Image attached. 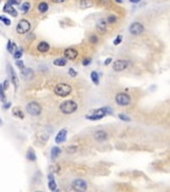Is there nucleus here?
I'll use <instances>...</instances> for the list:
<instances>
[{"label":"nucleus","mask_w":170,"mask_h":192,"mask_svg":"<svg viewBox=\"0 0 170 192\" xmlns=\"http://www.w3.org/2000/svg\"><path fill=\"white\" fill-rule=\"evenodd\" d=\"M94 139L98 141V142H103V141H106L107 139H108V133L106 132V131H97L95 133H94Z\"/></svg>","instance_id":"nucleus-15"},{"label":"nucleus","mask_w":170,"mask_h":192,"mask_svg":"<svg viewBox=\"0 0 170 192\" xmlns=\"http://www.w3.org/2000/svg\"><path fill=\"white\" fill-rule=\"evenodd\" d=\"M66 64H67V59H66V58H57V59L53 60V65L59 66V67L66 66Z\"/></svg>","instance_id":"nucleus-19"},{"label":"nucleus","mask_w":170,"mask_h":192,"mask_svg":"<svg viewBox=\"0 0 170 192\" xmlns=\"http://www.w3.org/2000/svg\"><path fill=\"white\" fill-rule=\"evenodd\" d=\"M88 40H90V43L93 44V46H95V44H98L99 42V36L97 34H91V35L88 36Z\"/></svg>","instance_id":"nucleus-29"},{"label":"nucleus","mask_w":170,"mask_h":192,"mask_svg":"<svg viewBox=\"0 0 170 192\" xmlns=\"http://www.w3.org/2000/svg\"><path fill=\"white\" fill-rule=\"evenodd\" d=\"M68 74H69L72 78H76V76H77V72H76L74 68H69V69H68Z\"/></svg>","instance_id":"nucleus-35"},{"label":"nucleus","mask_w":170,"mask_h":192,"mask_svg":"<svg viewBox=\"0 0 170 192\" xmlns=\"http://www.w3.org/2000/svg\"><path fill=\"white\" fill-rule=\"evenodd\" d=\"M31 30V23L27 20H21L16 26V32L18 34H25Z\"/></svg>","instance_id":"nucleus-6"},{"label":"nucleus","mask_w":170,"mask_h":192,"mask_svg":"<svg viewBox=\"0 0 170 192\" xmlns=\"http://www.w3.org/2000/svg\"><path fill=\"white\" fill-rule=\"evenodd\" d=\"M31 8V4L30 2H23V5L21 6V11L23 14H27L28 11Z\"/></svg>","instance_id":"nucleus-25"},{"label":"nucleus","mask_w":170,"mask_h":192,"mask_svg":"<svg viewBox=\"0 0 170 192\" xmlns=\"http://www.w3.org/2000/svg\"><path fill=\"white\" fill-rule=\"evenodd\" d=\"M118 117L121 120H125V122H130V118H129L128 116H126V115H124V114H119Z\"/></svg>","instance_id":"nucleus-36"},{"label":"nucleus","mask_w":170,"mask_h":192,"mask_svg":"<svg viewBox=\"0 0 170 192\" xmlns=\"http://www.w3.org/2000/svg\"><path fill=\"white\" fill-rule=\"evenodd\" d=\"M106 21H107L108 24H116L117 21H118V17H117L116 15H110L106 18Z\"/></svg>","instance_id":"nucleus-28"},{"label":"nucleus","mask_w":170,"mask_h":192,"mask_svg":"<svg viewBox=\"0 0 170 192\" xmlns=\"http://www.w3.org/2000/svg\"><path fill=\"white\" fill-rule=\"evenodd\" d=\"M7 72H8V74H9V78H10L11 83L15 85V89H17V87H18V78H17L15 71H14V68H13V66H11L10 64H8V65H7Z\"/></svg>","instance_id":"nucleus-12"},{"label":"nucleus","mask_w":170,"mask_h":192,"mask_svg":"<svg viewBox=\"0 0 170 192\" xmlns=\"http://www.w3.org/2000/svg\"><path fill=\"white\" fill-rule=\"evenodd\" d=\"M53 4H62V2H65L66 0H51Z\"/></svg>","instance_id":"nucleus-44"},{"label":"nucleus","mask_w":170,"mask_h":192,"mask_svg":"<svg viewBox=\"0 0 170 192\" xmlns=\"http://www.w3.org/2000/svg\"><path fill=\"white\" fill-rule=\"evenodd\" d=\"M64 56L68 60H75L78 57V51L75 48H67L64 51Z\"/></svg>","instance_id":"nucleus-10"},{"label":"nucleus","mask_w":170,"mask_h":192,"mask_svg":"<svg viewBox=\"0 0 170 192\" xmlns=\"http://www.w3.org/2000/svg\"><path fill=\"white\" fill-rule=\"evenodd\" d=\"M0 21L2 22V23H5L6 25H10L11 24V22H10V20H9V18H7V17H6V16H4V15H1L0 16Z\"/></svg>","instance_id":"nucleus-34"},{"label":"nucleus","mask_w":170,"mask_h":192,"mask_svg":"<svg viewBox=\"0 0 170 192\" xmlns=\"http://www.w3.org/2000/svg\"><path fill=\"white\" fill-rule=\"evenodd\" d=\"M116 2H117V4H121V2H123V0H116Z\"/></svg>","instance_id":"nucleus-46"},{"label":"nucleus","mask_w":170,"mask_h":192,"mask_svg":"<svg viewBox=\"0 0 170 192\" xmlns=\"http://www.w3.org/2000/svg\"><path fill=\"white\" fill-rule=\"evenodd\" d=\"M121 41H123V35H118L117 36V39L113 41V44H115V46H118Z\"/></svg>","instance_id":"nucleus-38"},{"label":"nucleus","mask_w":170,"mask_h":192,"mask_svg":"<svg viewBox=\"0 0 170 192\" xmlns=\"http://www.w3.org/2000/svg\"><path fill=\"white\" fill-rule=\"evenodd\" d=\"M8 82H9V81H8V80H5V81H4V83H2V88H4V90H7V89H8Z\"/></svg>","instance_id":"nucleus-41"},{"label":"nucleus","mask_w":170,"mask_h":192,"mask_svg":"<svg viewBox=\"0 0 170 192\" xmlns=\"http://www.w3.org/2000/svg\"><path fill=\"white\" fill-rule=\"evenodd\" d=\"M13 115L14 116H16V117H18V118H21V120H23L24 118V113L19 108H14L13 109Z\"/></svg>","instance_id":"nucleus-26"},{"label":"nucleus","mask_w":170,"mask_h":192,"mask_svg":"<svg viewBox=\"0 0 170 192\" xmlns=\"http://www.w3.org/2000/svg\"><path fill=\"white\" fill-rule=\"evenodd\" d=\"M32 69L31 68H26V67H24V68H22V72H21V74H22V76L24 78H28L30 76H32Z\"/></svg>","instance_id":"nucleus-23"},{"label":"nucleus","mask_w":170,"mask_h":192,"mask_svg":"<svg viewBox=\"0 0 170 192\" xmlns=\"http://www.w3.org/2000/svg\"><path fill=\"white\" fill-rule=\"evenodd\" d=\"M36 50L41 53H46L50 50V44L46 41H40L36 44Z\"/></svg>","instance_id":"nucleus-14"},{"label":"nucleus","mask_w":170,"mask_h":192,"mask_svg":"<svg viewBox=\"0 0 170 192\" xmlns=\"http://www.w3.org/2000/svg\"><path fill=\"white\" fill-rule=\"evenodd\" d=\"M36 9L39 11V14H46V11H49V5L46 4V1H41V2H39Z\"/></svg>","instance_id":"nucleus-16"},{"label":"nucleus","mask_w":170,"mask_h":192,"mask_svg":"<svg viewBox=\"0 0 170 192\" xmlns=\"http://www.w3.org/2000/svg\"><path fill=\"white\" fill-rule=\"evenodd\" d=\"M130 2H133V4H137V2H139L141 0H129Z\"/></svg>","instance_id":"nucleus-45"},{"label":"nucleus","mask_w":170,"mask_h":192,"mask_svg":"<svg viewBox=\"0 0 170 192\" xmlns=\"http://www.w3.org/2000/svg\"><path fill=\"white\" fill-rule=\"evenodd\" d=\"M48 178H49V189L51 190V191H56L57 190V184L55 180H53V175L52 174H49L48 175Z\"/></svg>","instance_id":"nucleus-18"},{"label":"nucleus","mask_w":170,"mask_h":192,"mask_svg":"<svg viewBox=\"0 0 170 192\" xmlns=\"http://www.w3.org/2000/svg\"><path fill=\"white\" fill-rule=\"evenodd\" d=\"M97 2H98V5L100 6H109L111 4V0H97Z\"/></svg>","instance_id":"nucleus-33"},{"label":"nucleus","mask_w":170,"mask_h":192,"mask_svg":"<svg viewBox=\"0 0 170 192\" xmlns=\"http://www.w3.org/2000/svg\"><path fill=\"white\" fill-rule=\"evenodd\" d=\"M7 4H9V5H19L21 4V0H8V2Z\"/></svg>","instance_id":"nucleus-39"},{"label":"nucleus","mask_w":170,"mask_h":192,"mask_svg":"<svg viewBox=\"0 0 170 192\" xmlns=\"http://www.w3.org/2000/svg\"><path fill=\"white\" fill-rule=\"evenodd\" d=\"M115 101L118 106H121V107H125V106H128L132 101V99L127 93L125 92H119V93L116 94L115 97Z\"/></svg>","instance_id":"nucleus-5"},{"label":"nucleus","mask_w":170,"mask_h":192,"mask_svg":"<svg viewBox=\"0 0 170 192\" xmlns=\"http://www.w3.org/2000/svg\"><path fill=\"white\" fill-rule=\"evenodd\" d=\"M26 158H27V160H30V161H35V159H36L35 152H34V150H33L32 148H30V149L27 150Z\"/></svg>","instance_id":"nucleus-22"},{"label":"nucleus","mask_w":170,"mask_h":192,"mask_svg":"<svg viewBox=\"0 0 170 192\" xmlns=\"http://www.w3.org/2000/svg\"><path fill=\"white\" fill-rule=\"evenodd\" d=\"M130 65V62L129 60H123V59H119V60H116L112 65V69L115 72H123L126 68Z\"/></svg>","instance_id":"nucleus-8"},{"label":"nucleus","mask_w":170,"mask_h":192,"mask_svg":"<svg viewBox=\"0 0 170 192\" xmlns=\"http://www.w3.org/2000/svg\"><path fill=\"white\" fill-rule=\"evenodd\" d=\"M109 114H112L111 108H109V107H101V108L95 109V110H93L92 113L86 115V118L90 120H98L103 118L104 116H107Z\"/></svg>","instance_id":"nucleus-1"},{"label":"nucleus","mask_w":170,"mask_h":192,"mask_svg":"<svg viewBox=\"0 0 170 192\" xmlns=\"http://www.w3.org/2000/svg\"><path fill=\"white\" fill-rule=\"evenodd\" d=\"M92 6H93L92 0H81V2H79V7L82 9H86V8H90Z\"/></svg>","instance_id":"nucleus-21"},{"label":"nucleus","mask_w":170,"mask_h":192,"mask_svg":"<svg viewBox=\"0 0 170 192\" xmlns=\"http://www.w3.org/2000/svg\"><path fill=\"white\" fill-rule=\"evenodd\" d=\"M26 113L31 116H40L42 113L41 105L36 101H31L26 105Z\"/></svg>","instance_id":"nucleus-4"},{"label":"nucleus","mask_w":170,"mask_h":192,"mask_svg":"<svg viewBox=\"0 0 170 192\" xmlns=\"http://www.w3.org/2000/svg\"><path fill=\"white\" fill-rule=\"evenodd\" d=\"M67 134L68 132L66 129H62V130H60L58 133H57V136L56 139H55V141H56L57 145H60V143H64L65 141H66V139H67Z\"/></svg>","instance_id":"nucleus-13"},{"label":"nucleus","mask_w":170,"mask_h":192,"mask_svg":"<svg viewBox=\"0 0 170 192\" xmlns=\"http://www.w3.org/2000/svg\"><path fill=\"white\" fill-rule=\"evenodd\" d=\"M16 66H17L18 68H21V69L25 67V66H24V62H23V60H19V59H17V60H16Z\"/></svg>","instance_id":"nucleus-37"},{"label":"nucleus","mask_w":170,"mask_h":192,"mask_svg":"<svg viewBox=\"0 0 170 192\" xmlns=\"http://www.w3.org/2000/svg\"><path fill=\"white\" fill-rule=\"evenodd\" d=\"M61 154V149L59 147H53L51 149V159L55 160L57 157H59V155Z\"/></svg>","instance_id":"nucleus-20"},{"label":"nucleus","mask_w":170,"mask_h":192,"mask_svg":"<svg viewBox=\"0 0 170 192\" xmlns=\"http://www.w3.org/2000/svg\"><path fill=\"white\" fill-rule=\"evenodd\" d=\"M77 109H78V105L77 102L74 101V100H66V101L61 102L60 106H59L60 113H62V114H65V115L74 114Z\"/></svg>","instance_id":"nucleus-2"},{"label":"nucleus","mask_w":170,"mask_h":192,"mask_svg":"<svg viewBox=\"0 0 170 192\" xmlns=\"http://www.w3.org/2000/svg\"><path fill=\"white\" fill-rule=\"evenodd\" d=\"M16 44L14 43V42H11L10 40L7 42V50H8V52H10V53H13L14 52V49H15Z\"/></svg>","instance_id":"nucleus-31"},{"label":"nucleus","mask_w":170,"mask_h":192,"mask_svg":"<svg viewBox=\"0 0 170 192\" xmlns=\"http://www.w3.org/2000/svg\"><path fill=\"white\" fill-rule=\"evenodd\" d=\"M53 91H55V93H56L58 97H60V98H65V97H67V96H69V94L72 93L73 89L69 84L59 83L55 87Z\"/></svg>","instance_id":"nucleus-3"},{"label":"nucleus","mask_w":170,"mask_h":192,"mask_svg":"<svg viewBox=\"0 0 170 192\" xmlns=\"http://www.w3.org/2000/svg\"><path fill=\"white\" fill-rule=\"evenodd\" d=\"M143 32H144V26H143V24H141L139 22H134L129 26V33L133 34V35H139Z\"/></svg>","instance_id":"nucleus-9"},{"label":"nucleus","mask_w":170,"mask_h":192,"mask_svg":"<svg viewBox=\"0 0 170 192\" xmlns=\"http://www.w3.org/2000/svg\"><path fill=\"white\" fill-rule=\"evenodd\" d=\"M91 62H92L91 58H85V59L83 60V65H84V66H88V65L91 64Z\"/></svg>","instance_id":"nucleus-40"},{"label":"nucleus","mask_w":170,"mask_h":192,"mask_svg":"<svg viewBox=\"0 0 170 192\" xmlns=\"http://www.w3.org/2000/svg\"><path fill=\"white\" fill-rule=\"evenodd\" d=\"M2 125V120H1V118H0V126Z\"/></svg>","instance_id":"nucleus-47"},{"label":"nucleus","mask_w":170,"mask_h":192,"mask_svg":"<svg viewBox=\"0 0 170 192\" xmlns=\"http://www.w3.org/2000/svg\"><path fill=\"white\" fill-rule=\"evenodd\" d=\"M4 11L7 13V14H10V15L14 16V17L17 16V11H16L11 5H9V4H6V5L4 6Z\"/></svg>","instance_id":"nucleus-17"},{"label":"nucleus","mask_w":170,"mask_h":192,"mask_svg":"<svg viewBox=\"0 0 170 192\" xmlns=\"http://www.w3.org/2000/svg\"><path fill=\"white\" fill-rule=\"evenodd\" d=\"M13 56L15 59H19V58L23 56V50L22 49H18V50H16L15 52H13Z\"/></svg>","instance_id":"nucleus-32"},{"label":"nucleus","mask_w":170,"mask_h":192,"mask_svg":"<svg viewBox=\"0 0 170 192\" xmlns=\"http://www.w3.org/2000/svg\"><path fill=\"white\" fill-rule=\"evenodd\" d=\"M72 187L75 190V191H86L88 190V183L82 180V178H76L74 180L72 183Z\"/></svg>","instance_id":"nucleus-7"},{"label":"nucleus","mask_w":170,"mask_h":192,"mask_svg":"<svg viewBox=\"0 0 170 192\" xmlns=\"http://www.w3.org/2000/svg\"><path fill=\"white\" fill-rule=\"evenodd\" d=\"M10 106H11L10 102H4V106H2V108H4V109H8V108H10Z\"/></svg>","instance_id":"nucleus-43"},{"label":"nucleus","mask_w":170,"mask_h":192,"mask_svg":"<svg viewBox=\"0 0 170 192\" xmlns=\"http://www.w3.org/2000/svg\"><path fill=\"white\" fill-rule=\"evenodd\" d=\"M0 101H1V102H6V101H7V98H6V94H5V90L2 88V84H0Z\"/></svg>","instance_id":"nucleus-30"},{"label":"nucleus","mask_w":170,"mask_h":192,"mask_svg":"<svg viewBox=\"0 0 170 192\" xmlns=\"http://www.w3.org/2000/svg\"><path fill=\"white\" fill-rule=\"evenodd\" d=\"M91 80H92V82L95 84V85H98L99 82H100V78H99L98 72H95V71L91 72Z\"/></svg>","instance_id":"nucleus-24"},{"label":"nucleus","mask_w":170,"mask_h":192,"mask_svg":"<svg viewBox=\"0 0 170 192\" xmlns=\"http://www.w3.org/2000/svg\"><path fill=\"white\" fill-rule=\"evenodd\" d=\"M112 62V58H107V59H106V60H104V66H108L109 64H110V62Z\"/></svg>","instance_id":"nucleus-42"},{"label":"nucleus","mask_w":170,"mask_h":192,"mask_svg":"<svg viewBox=\"0 0 170 192\" xmlns=\"http://www.w3.org/2000/svg\"><path fill=\"white\" fill-rule=\"evenodd\" d=\"M78 150L77 145H69L66 148V152H67L68 155H74V154H76Z\"/></svg>","instance_id":"nucleus-27"},{"label":"nucleus","mask_w":170,"mask_h":192,"mask_svg":"<svg viewBox=\"0 0 170 192\" xmlns=\"http://www.w3.org/2000/svg\"><path fill=\"white\" fill-rule=\"evenodd\" d=\"M97 31L100 34H106L108 31V23L106 21V18H100L97 23Z\"/></svg>","instance_id":"nucleus-11"}]
</instances>
